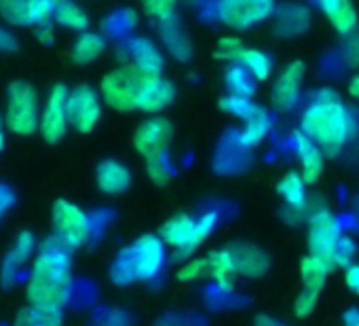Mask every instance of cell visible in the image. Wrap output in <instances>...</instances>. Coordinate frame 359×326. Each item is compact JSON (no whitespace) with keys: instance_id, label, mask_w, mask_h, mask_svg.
Instances as JSON below:
<instances>
[{"instance_id":"1","label":"cell","mask_w":359,"mask_h":326,"mask_svg":"<svg viewBox=\"0 0 359 326\" xmlns=\"http://www.w3.org/2000/svg\"><path fill=\"white\" fill-rule=\"evenodd\" d=\"M72 294V250L53 235L39 244L26 280L28 305L62 311Z\"/></svg>"},{"instance_id":"2","label":"cell","mask_w":359,"mask_h":326,"mask_svg":"<svg viewBox=\"0 0 359 326\" xmlns=\"http://www.w3.org/2000/svg\"><path fill=\"white\" fill-rule=\"evenodd\" d=\"M298 129H302L325 157H336L351 142L357 125L340 96L334 89L323 87L304 106Z\"/></svg>"},{"instance_id":"3","label":"cell","mask_w":359,"mask_h":326,"mask_svg":"<svg viewBox=\"0 0 359 326\" xmlns=\"http://www.w3.org/2000/svg\"><path fill=\"white\" fill-rule=\"evenodd\" d=\"M218 223H220V214L216 210H208L199 216L182 212L163 223V227L158 229V237L163 240L165 246L173 250L171 259L175 263H184L214 233Z\"/></svg>"},{"instance_id":"4","label":"cell","mask_w":359,"mask_h":326,"mask_svg":"<svg viewBox=\"0 0 359 326\" xmlns=\"http://www.w3.org/2000/svg\"><path fill=\"white\" fill-rule=\"evenodd\" d=\"M152 74L140 70L135 64L127 62L110 70L100 83V96L106 106L116 112H135L140 110V98Z\"/></svg>"},{"instance_id":"5","label":"cell","mask_w":359,"mask_h":326,"mask_svg":"<svg viewBox=\"0 0 359 326\" xmlns=\"http://www.w3.org/2000/svg\"><path fill=\"white\" fill-rule=\"evenodd\" d=\"M41 100L39 91L28 81H13L7 87L5 125L15 136H32L41 125Z\"/></svg>"},{"instance_id":"6","label":"cell","mask_w":359,"mask_h":326,"mask_svg":"<svg viewBox=\"0 0 359 326\" xmlns=\"http://www.w3.org/2000/svg\"><path fill=\"white\" fill-rule=\"evenodd\" d=\"M51 225H53V237L72 252L91 242L93 235L91 216L68 200H57L53 204Z\"/></svg>"},{"instance_id":"7","label":"cell","mask_w":359,"mask_h":326,"mask_svg":"<svg viewBox=\"0 0 359 326\" xmlns=\"http://www.w3.org/2000/svg\"><path fill=\"white\" fill-rule=\"evenodd\" d=\"M277 13L275 0H216L214 18L231 30H252Z\"/></svg>"},{"instance_id":"8","label":"cell","mask_w":359,"mask_h":326,"mask_svg":"<svg viewBox=\"0 0 359 326\" xmlns=\"http://www.w3.org/2000/svg\"><path fill=\"white\" fill-rule=\"evenodd\" d=\"M342 225L338 221V216L330 210L323 208L319 212H315L309 221H306V246H309V254L321 259L327 269H336L334 267V252L336 246L342 237Z\"/></svg>"},{"instance_id":"9","label":"cell","mask_w":359,"mask_h":326,"mask_svg":"<svg viewBox=\"0 0 359 326\" xmlns=\"http://www.w3.org/2000/svg\"><path fill=\"white\" fill-rule=\"evenodd\" d=\"M173 140V125L165 117H150L133 133V146L135 150L144 157L146 163H156L171 159L169 157V146Z\"/></svg>"},{"instance_id":"10","label":"cell","mask_w":359,"mask_h":326,"mask_svg":"<svg viewBox=\"0 0 359 326\" xmlns=\"http://www.w3.org/2000/svg\"><path fill=\"white\" fill-rule=\"evenodd\" d=\"M102 96L89 85H79L70 89L66 110H68V121L70 127L76 129L79 133H89L97 127L102 119Z\"/></svg>"},{"instance_id":"11","label":"cell","mask_w":359,"mask_h":326,"mask_svg":"<svg viewBox=\"0 0 359 326\" xmlns=\"http://www.w3.org/2000/svg\"><path fill=\"white\" fill-rule=\"evenodd\" d=\"M55 0H0V18L9 26L41 28L53 22Z\"/></svg>"},{"instance_id":"12","label":"cell","mask_w":359,"mask_h":326,"mask_svg":"<svg viewBox=\"0 0 359 326\" xmlns=\"http://www.w3.org/2000/svg\"><path fill=\"white\" fill-rule=\"evenodd\" d=\"M68 93H70V89L66 85H62V83L53 85L49 96H47V102L41 110L39 131H41L43 140L49 144H57L60 140H64L68 129H70L68 110H66Z\"/></svg>"},{"instance_id":"13","label":"cell","mask_w":359,"mask_h":326,"mask_svg":"<svg viewBox=\"0 0 359 326\" xmlns=\"http://www.w3.org/2000/svg\"><path fill=\"white\" fill-rule=\"evenodd\" d=\"M306 77V66L300 60L290 62L275 79L271 89V102L277 110H294L302 100V83Z\"/></svg>"},{"instance_id":"14","label":"cell","mask_w":359,"mask_h":326,"mask_svg":"<svg viewBox=\"0 0 359 326\" xmlns=\"http://www.w3.org/2000/svg\"><path fill=\"white\" fill-rule=\"evenodd\" d=\"M129 250H131L140 282H150L161 275V271L167 263V252H165V244L158 235L146 233V235L137 237L129 246Z\"/></svg>"},{"instance_id":"15","label":"cell","mask_w":359,"mask_h":326,"mask_svg":"<svg viewBox=\"0 0 359 326\" xmlns=\"http://www.w3.org/2000/svg\"><path fill=\"white\" fill-rule=\"evenodd\" d=\"M292 148H294V155L300 163V174H302L304 183L315 185L323 176V170H325L323 150L302 129H296L292 133Z\"/></svg>"},{"instance_id":"16","label":"cell","mask_w":359,"mask_h":326,"mask_svg":"<svg viewBox=\"0 0 359 326\" xmlns=\"http://www.w3.org/2000/svg\"><path fill=\"white\" fill-rule=\"evenodd\" d=\"M123 53H125L127 62L135 64L140 70H144L152 77H161L165 70V56H163L161 47L148 37L127 39V43L123 45Z\"/></svg>"},{"instance_id":"17","label":"cell","mask_w":359,"mask_h":326,"mask_svg":"<svg viewBox=\"0 0 359 326\" xmlns=\"http://www.w3.org/2000/svg\"><path fill=\"white\" fill-rule=\"evenodd\" d=\"M36 250H39V244H36V237L32 231H22L11 250L7 252L5 261H3V267H0V282H3L5 288L13 286L22 273V269L26 267V263L36 256Z\"/></svg>"},{"instance_id":"18","label":"cell","mask_w":359,"mask_h":326,"mask_svg":"<svg viewBox=\"0 0 359 326\" xmlns=\"http://www.w3.org/2000/svg\"><path fill=\"white\" fill-rule=\"evenodd\" d=\"M235 269L243 278H262L271 269V256L264 248L250 244V242H237L231 248Z\"/></svg>"},{"instance_id":"19","label":"cell","mask_w":359,"mask_h":326,"mask_svg":"<svg viewBox=\"0 0 359 326\" xmlns=\"http://www.w3.org/2000/svg\"><path fill=\"white\" fill-rule=\"evenodd\" d=\"M158 37L161 43L165 45V49L169 51V56L177 62H189L193 58V41L177 15L165 20L158 24Z\"/></svg>"},{"instance_id":"20","label":"cell","mask_w":359,"mask_h":326,"mask_svg":"<svg viewBox=\"0 0 359 326\" xmlns=\"http://www.w3.org/2000/svg\"><path fill=\"white\" fill-rule=\"evenodd\" d=\"M311 26V11L300 3H290L277 9L273 32L281 39H296L302 37Z\"/></svg>"},{"instance_id":"21","label":"cell","mask_w":359,"mask_h":326,"mask_svg":"<svg viewBox=\"0 0 359 326\" xmlns=\"http://www.w3.org/2000/svg\"><path fill=\"white\" fill-rule=\"evenodd\" d=\"M95 185L104 195H121L131 187V172L116 159H104L95 168Z\"/></svg>"},{"instance_id":"22","label":"cell","mask_w":359,"mask_h":326,"mask_svg":"<svg viewBox=\"0 0 359 326\" xmlns=\"http://www.w3.org/2000/svg\"><path fill=\"white\" fill-rule=\"evenodd\" d=\"M315 5L323 11V15L340 37H348L359 30V15L351 0H315Z\"/></svg>"},{"instance_id":"23","label":"cell","mask_w":359,"mask_h":326,"mask_svg":"<svg viewBox=\"0 0 359 326\" xmlns=\"http://www.w3.org/2000/svg\"><path fill=\"white\" fill-rule=\"evenodd\" d=\"M175 100V85L167 79L161 77H152L140 98V110L148 112V115H156L163 112L165 108H169Z\"/></svg>"},{"instance_id":"24","label":"cell","mask_w":359,"mask_h":326,"mask_svg":"<svg viewBox=\"0 0 359 326\" xmlns=\"http://www.w3.org/2000/svg\"><path fill=\"white\" fill-rule=\"evenodd\" d=\"M208 275L214 280L216 288L222 294H229L235 290V286H237L235 278L239 273L235 269V261H233V254L229 248L226 250H214L208 254Z\"/></svg>"},{"instance_id":"25","label":"cell","mask_w":359,"mask_h":326,"mask_svg":"<svg viewBox=\"0 0 359 326\" xmlns=\"http://www.w3.org/2000/svg\"><path fill=\"white\" fill-rule=\"evenodd\" d=\"M271 131H273V115L266 108L258 106L254 115L248 121H243V129L237 133V142L245 150H250V148L260 146L269 138Z\"/></svg>"},{"instance_id":"26","label":"cell","mask_w":359,"mask_h":326,"mask_svg":"<svg viewBox=\"0 0 359 326\" xmlns=\"http://www.w3.org/2000/svg\"><path fill=\"white\" fill-rule=\"evenodd\" d=\"M106 51V37L100 34V32H81L72 45V51H70V58L74 64L79 66H87L95 60H100Z\"/></svg>"},{"instance_id":"27","label":"cell","mask_w":359,"mask_h":326,"mask_svg":"<svg viewBox=\"0 0 359 326\" xmlns=\"http://www.w3.org/2000/svg\"><path fill=\"white\" fill-rule=\"evenodd\" d=\"M53 22L66 30H74V32H87L89 28V15L87 11L76 3V0H55L53 7Z\"/></svg>"},{"instance_id":"28","label":"cell","mask_w":359,"mask_h":326,"mask_svg":"<svg viewBox=\"0 0 359 326\" xmlns=\"http://www.w3.org/2000/svg\"><path fill=\"white\" fill-rule=\"evenodd\" d=\"M235 64H241L258 83L269 81L271 74H273V60L260 49L243 47V51H241V56H239V60Z\"/></svg>"},{"instance_id":"29","label":"cell","mask_w":359,"mask_h":326,"mask_svg":"<svg viewBox=\"0 0 359 326\" xmlns=\"http://www.w3.org/2000/svg\"><path fill=\"white\" fill-rule=\"evenodd\" d=\"M327 273H330L327 265H325L321 259L313 256V254H306V256L300 261V278H302L304 288H309V290L319 292V290L325 286Z\"/></svg>"},{"instance_id":"30","label":"cell","mask_w":359,"mask_h":326,"mask_svg":"<svg viewBox=\"0 0 359 326\" xmlns=\"http://www.w3.org/2000/svg\"><path fill=\"white\" fill-rule=\"evenodd\" d=\"M256 83L258 81L241 64H231L224 72V85H226L229 93L252 98L256 93Z\"/></svg>"},{"instance_id":"31","label":"cell","mask_w":359,"mask_h":326,"mask_svg":"<svg viewBox=\"0 0 359 326\" xmlns=\"http://www.w3.org/2000/svg\"><path fill=\"white\" fill-rule=\"evenodd\" d=\"M277 193L283 197L285 206H300L306 200V195H309L306 193V183H304L302 174L294 172V170L283 174V178L277 185Z\"/></svg>"},{"instance_id":"32","label":"cell","mask_w":359,"mask_h":326,"mask_svg":"<svg viewBox=\"0 0 359 326\" xmlns=\"http://www.w3.org/2000/svg\"><path fill=\"white\" fill-rule=\"evenodd\" d=\"M135 26H137V13L133 9H116L102 22L104 32L112 39H125Z\"/></svg>"},{"instance_id":"33","label":"cell","mask_w":359,"mask_h":326,"mask_svg":"<svg viewBox=\"0 0 359 326\" xmlns=\"http://www.w3.org/2000/svg\"><path fill=\"white\" fill-rule=\"evenodd\" d=\"M62 324H64L62 311L39 309V307L28 305L20 311L13 326H62Z\"/></svg>"},{"instance_id":"34","label":"cell","mask_w":359,"mask_h":326,"mask_svg":"<svg viewBox=\"0 0 359 326\" xmlns=\"http://www.w3.org/2000/svg\"><path fill=\"white\" fill-rule=\"evenodd\" d=\"M110 280L116 286H129V284L137 282V271H135V263H133L129 246L123 248L116 254V259L112 261V265H110Z\"/></svg>"},{"instance_id":"35","label":"cell","mask_w":359,"mask_h":326,"mask_svg":"<svg viewBox=\"0 0 359 326\" xmlns=\"http://www.w3.org/2000/svg\"><path fill=\"white\" fill-rule=\"evenodd\" d=\"M220 108L235 117V119H241V121H248L254 110L258 108V104H254L252 98H245V96H237V93H226L222 100H220Z\"/></svg>"},{"instance_id":"36","label":"cell","mask_w":359,"mask_h":326,"mask_svg":"<svg viewBox=\"0 0 359 326\" xmlns=\"http://www.w3.org/2000/svg\"><path fill=\"white\" fill-rule=\"evenodd\" d=\"M142 11L154 20V22H165L169 18L175 15V7H177V0H140Z\"/></svg>"},{"instance_id":"37","label":"cell","mask_w":359,"mask_h":326,"mask_svg":"<svg viewBox=\"0 0 359 326\" xmlns=\"http://www.w3.org/2000/svg\"><path fill=\"white\" fill-rule=\"evenodd\" d=\"M243 51V43L235 37H222L216 45V51H214V58L216 60H224V62H231L235 64L239 60Z\"/></svg>"},{"instance_id":"38","label":"cell","mask_w":359,"mask_h":326,"mask_svg":"<svg viewBox=\"0 0 359 326\" xmlns=\"http://www.w3.org/2000/svg\"><path fill=\"white\" fill-rule=\"evenodd\" d=\"M208 273V256L205 259H189L180 265L175 278L180 282H195L199 278H203Z\"/></svg>"},{"instance_id":"39","label":"cell","mask_w":359,"mask_h":326,"mask_svg":"<svg viewBox=\"0 0 359 326\" xmlns=\"http://www.w3.org/2000/svg\"><path fill=\"white\" fill-rule=\"evenodd\" d=\"M355 259H357V244L348 235H342L334 252V267L346 269L355 263Z\"/></svg>"},{"instance_id":"40","label":"cell","mask_w":359,"mask_h":326,"mask_svg":"<svg viewBox=\"0 0 359 326\" xmlns=\"http://www.w3.org/2000/svg\"><path fill=\"white\" fill-rule=\"evenodd\" d=\"M317 294H319V292L304 288V290L294 299V313H296L298 318H309V315L313 313L315 305H317Z\"/></svg>"},{"instance_id":"41","label":"cell","mask_w":359,"mask_h":326,"mask_svg":"<svg viewBox=\"0 0 359 326\" xmlns=\"http://www.w3.org/2000/svg\"><path fill=\"white\" fill-rule=\"evenodd\" d=\"M344 39L346 41L342 47V60L348 68H359V30H355Z\"/></svg>"},{"instance_id":"42","label":"cell","mask_w":359,"mask_h":326,"mask_svg":"<svg viewBox=\"0 0 359 326\" xmlns=\"http://www.w3.org/2000/svg\"><path fill=\"white\" fill-rule=\"evenodd\" d=\"M18 204V197H15V191L5 185V183H0V223L5 221V216L9 214V210Z\"/></svg>"},{"instance_id":"43","label":"cell","mask_w":359,"mask_h":326,"mask_svg":"<svg viewBox=\"0 0 359 326\" xmlns=\"http://www.w3.org/2000/svg\"><path fill=\"white\" fill-rule=\"evenodd\" d=\"M344 284L353 294H359V263H353L344 269Z\"/></svg>"},{"instance_id":"44","label":"cell","mask_w":359,"mask_h":326,"mask_svg":"<svg viewBox=\"0 0 359 326\" xmlns=\"http://www.w3.org/2000/svg\"><path fill=\"white\" fill-rule=\"evenodd\" d=\"M18 39L9 32V30H5V28H0V51L3 53H9V51H18Z\"/></svg>"},{"instance_id":"45","label":"cell","mask_w":359,"mask_h":326,"mask_svg":"<svg viewBox=\"0 0 359 326\" xmlns=\"http://www.w3.org/2000/svg\"><path fill=\"white\" fill-rule=\"evenodd\" d=\"M34 30H36V37L41 39V43H45V45H51L53 43V28H51V24L41 26V28H34Z\"/></svg>"},{"instance_id":"46","label":"cell","mask_w":359,"mask_h":326,"mask_svg":"<svg viewBox=\"0 0 359 326\" xmlns=\"http://www.w3.org/2000/svg\"><path fill=\"white\" fill-rule=\"evenodd\" d=\"M254 326H287V324H283V322H279V320H275V318H271L266 313H260V315L254 318Z\"/></svg>"},{"instance_id":"47","label":"cell","mask_w":359,"mask_h":326,"mask_svg":"<svg viewBox=\"0 0 359 326\" xmlns=\"http://www.w3.org/2000/svg\"><path fill=\"white\" fill-rule=\"evenodd\" d=\"M348 96L353 98V100H357L359 102V70L351 77V81H348Z\"/></svg>"},{"instance_id":"48","label":"cell","mask_w":359,"mask_h":326,"mask_svg":"<svg viewBox=\"0 0 359 326\" xmlns=\"http://www.w3.org/2000/svg\"><path fill=\"white\" fill-rule=\"evenodd\" d=\"M344 326H359V309H348L344 313Z\"/></svg>"},{"instance_id":"49","label":"cell","mask_w":359,"mask_h":326,"mask_svg":"<svg viewBox=\"0 0 359 326\" xmlns=\"http://www.w3.org/2000/svg\"><path fill=\"white\" fill-rule=\"evenodd\" d=\"M5 115L0 112V152H3V148H5V142H7V133H5Z\"/></svg>"}]
</instances>
